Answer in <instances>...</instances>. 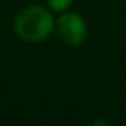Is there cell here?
<instances>
[{"label":"cell","mask_w":126,"mask_h":126,"mask_svg":"<svg viewBox=\"0 0 126 126\" xmlns=\"http://www.w3.org/2000/svg\"><path fill=\"white\" fill-rule=\"evenodd\" d=\"M46 5L52 12L62 14V12H67L71 8L73 0H46Z\"/></svg>","instance_id":"3957f363"},{"label":"cell","mask_w":126,"mask_h":126,"mask_svg":"<svg viewBox=\"0 0 126 126\" xmlns=\"http://www.w3.org/2000/svg\"><path fill=\"white\" fill-rule=\"evenodd\" d=\"M55 30L53 12L49 8L33 5L24 8L14 21V31L16 37L27 43L45 42Z\"/></svg>","instance_id":"6da1fadb"},{"label":"cell","mask_w":126,"mask_h":126,"mask_svg":"<svg viewBox=\"0 0 126 126\" xmlns=\"http://www.w3.org/2000/svg\"><path fill=\"white\" fill-rule=\"evenodd\" d=\"M55 31L65 46H80L88 37V25L85 19L74 12H62L55 19Z\"/></svg>","instance_id":"7a4b0ae2"}]
</instances>
